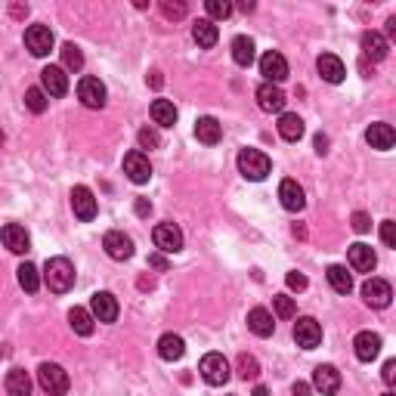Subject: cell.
<instances>
[{
	"label": "cell",
	"mask_w": 396,
	"mask_h": 396,
	"mask_svg": "<svg viewBox=\"0 0 396 396\" xmlns=\"http://www.w3.org/2000/svg\"><path fill=\"white\" fill-rule=\"evenodd\" d=\"M43 282H47L50 291L66 294L71 285H75V266H71L68 257H50L47 266H43Z\"/></svg>",
	"instance_id": "obj_1"
},
{
	"label": "cell",
	"mask_w": 396,
	"mask_h": 396,
	"mask_svg": "<svg viewBox=\"0 0 396 396\" xmlns=\"http://www.w3.org/2000/svg\"><path fill=\"white\" fill-rule=\"evenodd\" d=\"M239 170H241V177L245 179H266V174L273 170V161H269L266 152H260V149H241L239 152Z\"/></svg>",
	"instance_id": "obj_2"
},
{
	"label": "cell",
	"mask_w": 396,
	"mask_h": 396,
	"mask_svg": "<svg viewBox=\"0 0 396 396\" xmlns=\"http://www.w3.org/2000/svg\"><path fill=\"white\" fill-rule=\"evenodd\" d=\"M38 384H41V390L50 393V396H66L68 393V372L56 363H43L38 368Z\"/></svg>",
	"instance_id": "obj_3"
},
{
	"label": "cell",
	"mask_w": 396,
	"mask_h": 396,
	"mask_svg": "<svg viewBox=\"0 0 396 396\" xmlns=\"http://www.w3.org/2000/svg\"><path fill=\"white\" fill-rule=\"evenodd\" d=\"M198 372H202V377L211 387H220V384L229 381V363H226V356H223V353L202 356V363H198Z\"/></svg>",
	"instance_id": "obj_4"
},
{
	"label": "cell",
	"mask_w": 396,
	"mask_h": 396,
	"mask_svg": "<svg viewBox=\"0 0 396 396\" xmlns=\"http://www.w3.org/2000/svg\"><path fill=\"white\" fill-rule=\"evenodd\" d=\"M152 241L161 254H177L183 251V232H179L177 223H158L155 232H152Z\"/></svg>",
	"instance_id": "obj_5"
},
{
	"label": "cell",
	"mask_w": 396,
	"mask_h": 396,
	"mask_svg": "<svg viewBox=\"0 0 396 396\" xmlns=\"http://www.w3.org/2000/svg\"><path fill=\"white\" fill-rule=\"evenodd\" d=\"M294 340L303 350H316L322 344V325L313 316H301L294 322Z\"/></svg>",
	"instance_id": "obj_6"
},
{
	"label": "cell",
	"mask_w": 396,
	"mask_h": 396,
	"mask_svg": "<svg viewBox=\"0 0 396 396\" xmlns=\"http://www.w3.org/2000/svg\"><path fill=\"white\" fill-rule=\"evenodd\" d=\"M78 99L87 109H103L105 105V84L99 78H80L78 80Z\"/></svg>",
	"instance_id": "obj_7"
},
{
	"label": "cell",
	"mask_w": 396,
	"mask_h": 396,
	"mask_svg": "<svg viewBox=\"0 0 396 396\" xmlns=\"http://www.w3.org/2000/svg\"><path fill=\"white\" fill-rule=\"evenodd\" d=\"M363 297L368 307L384 310V307H390V301H393V288H390V282H384V278H368L363 285Z\"/></svg>",
	"instance_id": "obj_8"
},
{
	"label": "cell",
	"mask_w": 396,
	"mask_h": 396,
	"mask_svg": "<svg viewBox=\"0 0 396 396\" xmlns=\"http://www.w3.org/2000/svg\"><path fill=\"white\" fill-rule=\"evenodd\" d=\"M90 316L96 322H115L118 319V301L109 291H96L90 297Z\"/></svg>",
	"instance_id": "obj_9"
},
{
	"label": "cell",
	"mask_w": 396,
	"mask_h": 396,
	"mask_svg": "<svg viewBox=\"0 0 396 396\" xmlns=\"http://www.w3.org/2000/svg\"><path fill=\"white\" fill-rule=\"evenodd\" d=\"M71 211H75L78 220L90 223L96 217V195L90 192L87 186H75V189H71Z\"/></svg>",
	"instance_id": "obj_10"
},
{
	"label": "cell",
	"mask_w": 396,
	"mask_h": 396,
	"mask_svg": "<svg viewBox=\"0 0 396 396\" xmlns=\"http://www.w3.org/2000/svg\"><path fill=\"white\" fill-rule=\"evenodd\" d=\"M260 75L266 78V84H278V80H285L288 78V62L282 53H276V50H269L260 56Z\"/></svg>",
	"instance_id": "obj_11"
},
{
	"label": "cell",
	"mask_w": 396,
	"mask_h": 396,
	"mask_svg": "<svg viewBox=\"0 0 396 396\" xmlns=\"http://www.w3.org/2000/svg\"><path fill=\"white\" fill-rule=\"evenodd\" d=\"M41 84L47 96H66L68 93V75L62 66H47L41 71Z\"/></svg>",
	"instance_id": "obj_12"
},
{
	"label": "cell",
	"mask_w": 396,
	"mask_h": 396,
	"mask_svg": "<svg viewBox=\"0 0 396 396\" xmlns=\"http://www.w3.org/2000/svg\"><path fill=\"white\" fill-rule=\"evenodd\" d=\"M103 248H105V254H109L112 260H130L133 257V241H130V236H124V232H118V229L105 232Z\"/></svg>",
	"instance_id": "obj_13"
},
{
	"label": "cell",
	"mask_w": 396,
	"mask_h": 396,
	"mask_svg": "<svg viewBox=\"0 0 396 396\" xmlns=\"http://www.w3.org/2000/svg\"><path fill=\"white\" fill-rule=\"evenodd\" d=\"M25 47L31 50V56H47L53 50V31L47 25H31V28L25 31Z\"/></svg>",
	"instance_id": "obj_14"
},
{
	"label": "cell",
	"mask_w": 396,
	"mask_h": 396,
	"mask_svg": "<svg viewBox=\"0 0 396 396\" xmlns=\"http://www.w3.org/2000/svg\"><path fill=\"white\" fill-rule=\"evenodd\" d=\"M124 174H127L133 183H149V177H152V165H149V158L142 155L140 149H133L124 155Z\"/></svg>",
	"instance_id": "obj_15"
},
{
	"label": "cell",
	"mask_w": 396,
	"mask_h": 396,
	"mask_svg": "<svg viewBox=\"0 0 396 396\" xmlns=\"http://www.w3.org/2000/svg\"><path fill=\"white\" fill-rule=\"evenodd\" d=\"M313 387H316L322 396H335L340 390V372L335 365H316V372H313Z\"/></svg>",
	"instance_id": "obj_16"
},
{
	"label": "cell",
	"mask_w": 396,
	"mask_h": 396,
	"mask_svg": "<svg viewBox=\"0 0 396 396\" xmlns=\"http://www.w3.org/2000/svg\"><path fill=\"white\" fill-rule=\"evenodd\" d=\"M316 68H319L322 80H328V84H340V80L347 78V66L335 56V53H322L316 59Z\"/></svg>",
	"instance_id": "obj_17"
},
{
	"label": "cell",
	"mask_w": 396,
	"mask_h": 396,
	"mask_svg": "<svg viewBox=\"0 0 396 396\" xmlns=\"http://www.w3.org/2000/svg\"><path fill=\"white\" fill-rule=\"evenodd\" d=\"M278 198H282L285 211H303V204H307L303 186L297 183V179H282V186H278Z\"/></svg>",
	"instance_id": "obj_18"
},
{
	"label": "cell",
	"mask_w": 396,
	"mask_h": 396,
	"mask_svg": "<svg viewBox=\"0 0 396 396\" xmlns=\"http://www.w3.org/2000/svg\"><path fill=\"white\" fill-rule=\"evenodd\" d=\"M0 239H4V245L10 248L13 254H25V251L31 248L28 232H25V226H19V223H6V226L0 229Z\"/></svg>",
	"instance_id": "obj_19"
},
{
	"label": "cell",
	"mask_w": 396,
	"mask_h": 396,
	"mask_svg": "<svg viewBox=\"0 0 396 396\" xmlns=\"http://www.w3.org/2000/svg\"><path fill=\"white\" fill-rule=\"evenodd\" d=\"M353 350H356L359 363H372V359L381 353V335H375V331H359L356 340H353Z\"/></svg>",
	"instance_id": "obj_20"
},
{
	"label": "cell",
	"mask_w": 396,
	"mask_h": 396,
	"mask_svg": "<svg viewBox=\"0 0 396 396\" xmlns=\"http://www.w3.org/2000/svg\"><path fill=\"white\" fill-rule=\"evenodd\" d=\"M285 93H282V87L278 84H260L257 87V105L264 112H282L285 109Z\"/></svg>",
	"instance_id": "obj_21"
},
{
	"label": "cell",
	"mask_w": 396,
	"mask_h": 396,
	"mask_svg": "<svg viewBox=\"0 0 396 396\" xmlns=\"http://www.w3.org/2000/svg\"><path fill=\"white\" fill-rule=\"evenodd\" d=\"M347 260H350V266L356 269V273H372V269L377 266V257H375V251L363 245V241H356V245H350L347 251Z\"/></svg>",
	"instance_id": "obj_22"
},
{
	"label": "cell",
	"mask_w": 396,
	"mask_h": 396,
	"mask_svg": "<svg viewBox=\"0 0 396 396\" xmlns=\"http://www.w3.org/2000/svg\"><path fill=\"white\" fill-rule=\"evenodd\" d=\"M195 137L198 142H204V146H217L220 137H223V127L217 118H211V115H204V118L195 121Z\"/></svg>",
	"instance_id": "obj_23"
},
{
	"label": "cell",
	"mask_w": 396,
	"mask_h": 396,
	"mask_svg": "<svg viewBox=\"0 0 396 396\" xmlns=\"http://www.w3.org/2000/svg\"><path fill=\"white\" fill-rule=\"evenodd\" d=\"M363 53L368 59L381 62V59H387V53H390V43H387V38L381 31H365L363 34Z\"/></svg>",
	"instance_id": "obj_24"
},
{
	"label": "cell",
	"mask_w": 396,
	"mask_h": 396,
	"mask_svg": "<svg viewBox=\"0 0 396 396\" xmlns=\"http://www.w3.org/2000/svg\"><path fill=\"white\" fill-rule=\"evenodd\" d=\"M248 328L254 331L257 338H269V335H273V328H276L273 313H269L266 307H254L248 313Z\"/></svg>",
	"instance_id": "obj_25"
},
{
	"label": "cell",
	"mask_w": 396,
	"mask_h": 396,
	"mask_svg": "<svg viewBox=\"0 0 396 396\" xmlns=\"http://www.w3.org/2000/svg\"><path fill=\"white\" fill-rule=\"evenodd\" d=\"M365 140H368V146H372V149L387 152V149H393L396 133H393L390 124H372V127L365 130Z\"/></svg>",
	"instance_id": "obj_26"
},
{
	"label": "cell",
	"mask_w": 396,
	"mask_h": 396,
	"mask_svg": "<svg viewBox=\"0 0 396 396\" xmlns=\"http://www.w3.org/2000/svg\"><path fill=\"white\" fill-rule=\"evenodd\" d=\"M186 353V344L179 335H161L158 340V356L165 359V363H177V359H183Z\"/></svg>",
	"instance_id": "obj_27"
},
{
	"label": "cell",
	"mask_w": 396,
	"mask_h": 396,
	"mask_svg": "<svg viewBox=\"0 0 396 396\" xmlns=\"http://www.w3.org/2000/svg\"><path fill=\"white\" fill-rule=\"evenodd\" d=\"M149 112H152V121H155L158 127H174L177 124V105L170 103V99H155Z\"/></svg>",
	"instance_id": "obj_28"
},
{
	"label": "cell",
	"mask_w": 396,
	"mask_h": 396,
	"mask_svg": "<svg viewBox=\"0 0 396 396\" xmlns=\"http://www.w3.org/2000/svg\"><path fill=\"white\" fill-rule=\"evenodd\" d=\"M192 38H195V43H198V47L211 50L214 43H217L220 31H217V25H214L211 19H198V22L192 25Z\"/></svg>",
	"instance_id": "obj_29"
},
{
	"label": "cell",
	"mask_w": 396,
	"mask_h": 396,
	"mask_svg": "<svg viewBox=\"0 0 396 396\" xmlns=\"http://www.w3.org/2000/svg\"><path fill=\"white\" fill-rule=\"evenodd\" d=\"M278 137L288 140V142H297L303 137V121H301V115H294V112H285L282 118H278Z\"/></svg>",
	"instance_id": "obj_30"
},
{
	"label": "cell",
	"mask_w": 396,
	"mask_h": 396,
	"mask_svg": "<svg viewBox=\"0 0 396 396\" xmlns=\"http://www.w3.org/2000/svg\"><path fill=\"white\" fill-rule=\"evenodd\" d=\"M6 393L10 396H31V377H28L25 368L6 372Z\"/></svg>",
	"instance_id": "obj_31"
},
{
	"label": "cell",
	"mask_w": 396,
	"mask_h": 396,
	"mask_svg": "<svg viewBox=\"0 0 396 396\" xmlns=\"http://www.w3.org/2000/svg\"><path fill=\"white\" fill-rule=\"evenodd\" d=\"M325 276H328V285L335 288L338 294H350V291H353V276L347 273V266L331 264V266L325 269Z\"/></svg>",
	"instance_id": "obj_32"
},
{
	"label": "cell",
	"mask_w": 396,
	"mask_h": 396,
	"mask_svg": "<svg viewBox=\"0 0 396 396\" xmlns=\"http://www.w3.org/2000/svg\"><path fill=\"white\" fill-rule=\"evenodd\" d=\"M254 41L251 38H245V34H239L236 41H232V59H236V66H241V68H248L251 62H254Z\"/></svg>",
	"instance_id": "obj_33"
},
{
	"label": "cell",
	"mask_w": 396,
	"mask_h": 396,
	"mask_svg": "<svg viewBox=\"0 0 396 396\" xmlns=\"http://www.w3.org/2000/svg\"><path fill=\"white\" fill-rule=\"evenodd\" d=\"M68 322H71V328H75V335H80V338H90L93 335V316H90V310H84V307H75V310H68Z\"/></svg>",
	"instance_id": "obj_34"
},
{
	"label": "cell",
	"mask_w": 396,
	"mask_h": 396,
	"mask_svg": "<svg viewBox=\"0 0 396 396\" xmlns=\"http://www.w3.org/2000/svg\"><path fill=\"white\" fill-rule=\"evenodd\" d=\"M62 68L66 71H80L84 68V53L75 43H62Z\"/></svg>",
	"instance_id": "obj_35"
},
{
	"label": "cell",
	"mask_w": 396,
	"mask_h": 396,
	"mask_svg": "<svg viewBox=\"0 0 396 396\" xmlns=\"http://www.w3.org/2000/svg\"><path fill=\"white\" fill-rule=\"evenodd\" d=\"M25 105H28L34 115H43V112H47V105H50V96L43 93V87H28V90H25Z\"/></svg>",
	"instance_id": "obj_36"
},
{
	"label": "cell",
	"mask_w": 396,
	"mask_h": 396,
	"mask_svg": "<svg viewBox=\"0 0 396 396\" xmlns=\"http://www.w3.org/2000/svg\"><path fill=\"white\" fill-rule=\"evenodd\" d=\"M16 273H19V285H22L28 294H34V291L41 288V273H38V266H34V264H22L19 269H16Z\"/></svg>",
	"instance_id": "obj_37"
},
{
	"label": "cell",
	"mask_w": 396,
	"mask_h": 396,
	"mask_svg": "<svg viewBox=\"0 0 396 396\" xmlns=\"http://www.w3.org/2000/svg\"><path fill=\"white\" fill-rule=\"evenodd\" d=\"M273 310H276L278 319H294L297 316V303H294V297H288V294L273 297Z\"/></svg>",
	"instance_id": "obj_38"
},
{
	"label": "cell",
	"mask_w": 396,
	"mask_h": 396,
	"mask_svg": "<svg viewBox=\"0 0 396 396\" xmlns=\"http://www.w3.org/2000/svg\"><path fill=\"white\" fill-rule=\"evenodd\" d=\"M236 368H239V377H245V381H254V377L260 375V363L251 353H241Z\"/></svg>",
	"instance_id": "obj_39"
},
{
	"label": "cell",
	"mask_w": 396,
	"mask_h": 396,
	"mask_svg": "<svg viewBox=\"0 0 396 396\" xmlns=\"http://www.w3.org/2000/svg\"><path fill=\"white\" fill-rule=\"evenodd\" d=\"M208 16H211V22L214 19H229L232 16V4H226V0H208Z\"/></svg>",
	"instance_id": "obj_40"
},
{
	"label": "cell",
	"mask_w": 396,
	"mask_h": 396,
	"mask_svg": "<svg viewBox=\"0 0 396 396\" xmlns=\"http://www.w3.org/2000/svg\"><path fill=\"white\" fill-rule=\"evenodd\" d=\"M137 140H140L142 149H158V146H161V137H158L155 127H142V130L137 133Z\"/></svg>",
	"instance_id": "obj_41"
},
{
	"label": "cell",
	"mask_w": 396,
	"mask_h": 396,
	"mask_svg": "<svg viewBox=\"0 0 396 396\" xmlns=\"http://www.w3.org/2000/svg\"><path fill=\"white\" fill-rule=\"evenodd\" d=\"M381 241L387 248H396V223L393 220H384L381 223Z\"/></svg>",
	"instance_id": "obj_42"
},
{
	"label": "cell",
	"mask_w": 396,
	"mask_h": 396,
	"mask_svg": "<svg viewBox=\"0 0 396 396\" xmlns=\"http://www.w3.org/2000/svg\"><path fill=\"white\" fill-rule=\"evenodd\" d=\"M161 13H165L167 19H183V16H186V4H170V0H165V4H161Z\"/></svg>",
	"instance_id": "obj_43"
},
{
	"label": "cell",
	"mask_w": 396,
	"mask_h": 396,
	"mask_svg": "<svg viewBox=\"0 0 396 396\" xmlns=\"http://www.w3.org/2000/svg\"><path fill=\"white\" fill-rule=\"evenodd\" d=\"M285 282H288V288H291V291H303V288H307V276H301V273H288V276H285Z\"/></svg>",
	"instance_id": "obj_44"
},
{
	"label": "cell",
	"mask_w": 396,
	"mask_h": 396,
	"mask_svg": "<svg viewBox=\"0 0 396 396\" xmlns=\"http://www.w3.org/2000/svg\"><path fill=\"white\" fill-rule=\"evenodd\" d=\"M353 229L356 232H368V229H372V220H368V214H363V211L353 214Z\"/></svg>",
	"instance_id": "obj_45"
},
{
	"label": "cell",
	"mask_w": 396,
	"mask_h": 396,
	"mask_svg": "<svg viewBox=\"0 0 396 396\" xmlns=\"http://www.w3.org/2000/svg\"><path fill=\"white\" fill-rule=\"evenodd\" d=\"M384 381L387 384L396 381V359H387V363H384Z\"/></svg>",
	"instance_id": "obj_46"
},
{
	"label": "cell",
	"mask_w": 396,
	"mask_h": 396,
	"mask_svg": "<svg viewBox=\"0 0 396 396\" xmlns=\"http://www.w3.org/2000/svg\"><path fill=\"white\" fill-rule=\"evenodd\" d=\"M291 393H294V396H313V387L303 384V381H297V384L291 387Z\"/></svg>",
	"instance_id": "obj_47"
},
{
	"label": "cell",
	"mask_w": 396,
	"mask_h": 396,
	"mask_svg": "<svg viewBox=\"0 0 396 396\" xmlns=\"http://www.w3.org/2000/svg\"><path fill=\"white\" fill-rule=\"evenodd\" d=\"M149 264L155 266V269H167V260L161 257V254H152V257H149Z\"/></svg>",
	"instance_id": "obj_48"
},
{
	"label": "cell",
	"mask_w": 396,
	"mask_h": 396,
	"mask_svg": "<svg viewBox=\"0 0 396 396\" xmlns=\"http://www.w3.org/2000/svg\"><path fill=\"white\" fill-rule=\"evenodd\" d=\"M316 152H319V155H325V152H328V137H322V133L316 137Z\"/></svg>",
	"instance_id": "obj_49"
},
{
	"label": "cell",
	"mask_w": 396,
	"mask_h": 396,
	"mask_svg": "<svg viewBox=\"0 0 396 396\" xmlns=\"http://www.w3.org/2000/svg\"><path fill=\"white\" fill-rule=\"evenodd\" d=\"M149 211H152V204L146 202V198H140V202H137V214H140V217H146Z\"/></svg>",
	"instance_id": "obj_50"
},
{
	"label": "cell",
	"mask_w": 396,
	"mask_h": 396,
	"mask_svg": "<svg viewBox=\"0 0 396 396\" xmlns=\"http://www.w3.org/2000/svg\"><path fill=\"white\" fill-rule=\"evenodd\" d=\"M387 34H390V38H396V16H390V19H387Z\"/></svg>",
	"instance_id": "obj_51"
},
{
	"label": "cell",
	"mask_w": 396,
	"mask_h": 396,
	"mask_svg": "<svg viewBox=\"0 0 396 396\" xmlns=\"http://www.w3.org/2000/svg\"><path fill=\"white\" fill-rule=\"evenodd\" d=\"M254 396H269L266 387H254Z\"/></svg>",
	"instance_id": "obj_52"
},
{
	"label": "cell",
	"mask_w": 396,
	"mask_h": 396,
	"mask_svg": "<svg viewBox=\"0 0 396 396\" xmlns=\"http://www.w3.org/2000/svg\"><path fill=\"white\" fill-rule=\"evenodd\" d=\"M4 140H6V137H4V130H0V146H4Z\"/></svg>",
	"instance_id": "obj_53"
},
{
	"label": "cell",
	"mask_w": 396,
	"mask_h": 396,
	"mask_svg": "<svg viewBox=\"0 0 396 396\" xmlns=\"http://www.w3.org/2000/svg\"><path fill=\"white\" fill-rule=\"evenodd\" d=\"M384 396H393V393H384Z\"/></svg>",
	"instance_id": "obj_54"
}]
</instances>
